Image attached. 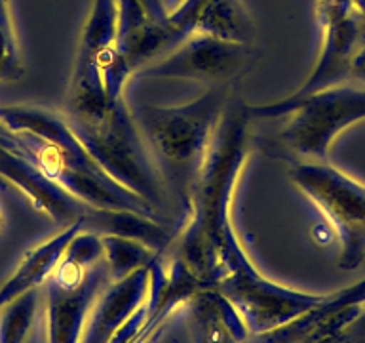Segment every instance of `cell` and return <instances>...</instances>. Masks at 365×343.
I'll use <instances>...</instances> for the list:
<instances>
[{
  "label": "cell",
  "instance_id": "1",
  "mask_svg": "<svg viewBox=\"0 0 365 343\" xmlns=\"http://www.w3.org/2000/svg\"><path fill=\"white\" fill-rule=\"evenodd\" d=\"M253 122L244 101H228L194 187L187 219L168 248L200 288H215L225 277V262L242 248L230 206L250 153ZM165 252V254H168Z\"/></svg>",
  "mask_w": 365,
  "mask_h": 343
},
{
  "label": "cell",
  "instance_id": "2",
  "mask_svg": "<svg viewBox=\"0 0 365 343\" xmlns=\"http://www.w3.org/2000/svg\"><path fill=\"white\" fill-rule=\"evenodd\" d=\"M228 90V86H211L205 94L181 105L164 107L141 103L131 109L168 197H173L179 208L177 229L181 227L190 210L200 172L207 159L217 126L230 101Z\"/></svg>",
  "mask_w": 365,
  "mask_h": 343
},
{
  "label": "cell",
  "instance_id": "3",
  "mask_svg": "<svg viewBox=\"0 0 365 343\" xmlns=\"http://www.w3.org/2000/svg\"><path fill=\"white\" fill-rule=\"evenodd\" d=\"M71 130L110 179L164 216L168 191L124 97L84 109H65Z\"/></svg>",
  "mask_w": 365,
  "mask_h": 343
},
{
  "label": "cell",
  "instance_id": "4",
  "mask_svg": "<svg viewBox=\"0 0 365 343\" xmlns=\"http://www.w3.org/2000/svg\"><path fill=\"white\" fill-rule=\"evenodd\" d=\"M253 120L284 119L272 134V154L287 162L327 160L339 134L365 120V84L339 82L301 97L247 105Z\"/></svg>",
  "mask_w": 365,
  "mask_h": 343
},
{
  "label": "cell",
  "instance_id": "5",
  "mask_svg": "<svg viewBox=\"0 0 365 343\" xmlns=\"http://www.w3.org/2000/svg\"><path fill=\"white\" fill-rule=\"evenodd\" d=\"M291 183L312 202L333 229L341 252L339 267L358 269L365 259V185L327 160L293 162Z\"/></svg>",
  "mask_w": 365,
  "mask_h": 343
},
{
  "label": "cell",
  "instance_id": "6",
  "mask_svg": "<svg viewBox=\"0 0 365 343\" xmlns=\"http://www.w3.org/2000/svg\"><path fill=\"white\" fill-rule=\"evenodd\" d=\"M108 282L103 259L68 244L53 274L42 286L48 343H80L91 307Z\"/></svg>",
  "mask_w": 365,
  "mask_h": 343
},
{
  "label": "cell",
  "instance_id": "7",
  "mask_svg": "<svg viewBox=\"0 0 365 343\" xmlns=\"http://www.w3.org/2000/svg\"><path fill=\"white\" fill-rule=\"evenodd\" d=\"M213 290L222 294L236 307L251 336H259L287 324L307 313L308 309L316 307L327 296L293 290L289 286L279 284L264 277L251 259H245L238 267H234Z\"/></svg>",
  "mask_w": 365,
  "mask_h": 343
},
{
  "label": "cell",
  "instance_id": "8",
  "mask_svg": "<svg viewBox=\"0 0 365 343\" xmlns=\"http://www.w3.org/2000/svg\"><path fill=\"white\" fill-rule=\"evenodd\" d=\"M257 59L255 44L228 42L210 34H192L139 71V76L182 79L228 86L242 79ZM135 74V76H137Z\"/></svg>",
  "mask_w": 365,
  "mask_h": 343
},
{
  "label": "cell",
  "instance_id": "9",
  "mask_svg": "<svg viewBox=\"0 0 365 343\" xmlns=\"http://www.w3.org/2000/svg\"><path fill=\"white\" fill-rule=\"evenodd\" d=\"M319 54L308 79L289 97H301L344 82L348 61L365 40L364 14L358 0H316Z\"/></svg>",
  "mask_w": 365,
  "mask_h": 343
},
{
  "label": "cell",
  "instance_id": "10",
  "mask_svg": "<svg viewBox=\"0 0 365 343\" xmlns=\"http://www.w3.org/2000/svg\"><path fill=\"white\" fill-rule=\"evenodd\" d=\"M0 177L11 183L25 199H29L34 210L61 227H67L74 222L88 223L91 214L97 210L76 200L57 183L48 179L33 160L11 147L2 136H0Z\"/></svg>",
  "mask_w": 365,
  "mask_h": 343
},
{
  "label": "cell",
  "instance_id": "11",
  "mask_svg": "<svg viewBox=\"0 0 365 343\" xmlns=\"http://www.w3.org/2000/svg\"><path fill=\"white\" fill-rule=\"evenodd\" d=\"M168 29L175 46L192 34L242 44H255V25L244 0H181L168 11Z\"/></svg>",
  "mask_w": 365,
  "mask_h": 343
},
{
  "label": "cell",
  "instance_id": "12",
  "mask_svg": "<svg viewBox=\"0 0 365 343\" xmlns=\"http://www.w3.org/2000/svg\"><path fill=\"white\" fill-rule=\"evenodd\" d=\"M153 265L122 280H110L103 288L91 307L80 343H113L118 332L147 307L153 290Z\"/></svg>",
  "mask_w": 365,
  "mask_h": 343
},
{
  "label": "cell",
  "instance_id": "13",
  "mask_svg": "<svg viewBox=\"0 0 365 343\" xmlns=\"http://www.w3.org/2000/svg\"><path fill=\"white\" fill-rule=\"evenodd\" d=\"M196 343H247L250 330L242 314L213 288H202L187 302Z\"/></svg>",
  "mask_w": 365,
  "mask_h": 343
},
{
  "label": "cell",
  "instance_id": "14",
  "mask_svg": "<svg viewBox=\"0 0 365 343\" xmlns=\"http://www.w3.org/2000/svg\"><path fill=\"white\" fill-rule=\"evenodd\" d=\"M84 227V222L71 223L67 227H61V231H57L53 237L25 252L16 271L0 286V307L14 297L21 296L23 292L42 288L63 259L71 240Z\"/></svg>",
  "mask_w": 365,
  "mask_h": 343
},
{
  "label": "cell",
  "instance_id": "15",
  "mask_svg": "<svg viewBox=\"0 0 365 343\" xmlns=\"http://www.w3.org/2000/svg\"><path fill=\"white\" fill-rule=\"evenodd\" d=\"M103 262L108 269L110 280H122L143 267H150L164 254L141 240L122 234H101Z\"/></svg>",
  "mask_w": 365,
  "mask_h": 343
},
{
  "label": "cell",
  "instance_id": "16",
  "mask_svg": "<svg viewBox=\"0 0 365 343\" xmlns=\"http://www.w3.org/2000/svg\"><path fill=\"white\" fill-rule=\"evenodd\" d=\"M40 288L23 292L0 307V343H25L38 311Z\"/></svg>",
  "mask_w": 365,
  "mask_h": 343
},
{
  "label": "cell",
  "instance_id": "17",
  "mask_svg": "<svg viewBox=\"0 0 365 343\" xmlns=\"http://www.w3.org/2000/svg\"><path fill=\"white\" fill-rule=\"evenodd\" d=\"M346 79H352L354 82L365 84V40L358 46V50L354 51L350 61H348Z\"/></svg>",
  "mask_w": 365,
  "mask_h": 343
},
{
  "label": "cell",
  "instance_id": "18",
  "mask_svg": "<svg viewBox=\"0 0 365 343\" xmlns=\"http://www.w3.org/2000/svg\"><path fill=\"white\" fill-rule=\"evenodd\" d=\"M0 31L8 36V39L16 40L14 33V23H11V11H10V0H0Z\"/></svg>",
  "mask_w": 365,
  "mask_h": 343
},
{
  "label": "cell",
  "instance_id": "19",
  "mask_svg": "<svg viewBox=\"0 0 365 343\" xmlns=\"http://www.w3.org/2000/svg\"><path fill=\"white\" fill-rule=\"evenodd\" d=\"M135 2H139L156 21H168V8H165L162 0H135Z\"/></svg>",
  "mask_w": 365,
  "mask_h": 343
},
{
  "label": "cell",
  "instance_id": "20",
  "mask_svg": "<svg viewBox=\"0 0 365 343\" xmlns=\"http://www.w3.org/2000/svg\"><path fill=\"white\" fill-rule=\"evenodd\" d=\"M348 337L352 339V343H364L365 342V313L354 322L346 330Z\"/></svg>",
  "mask_w": 365,
  "mask_h": 343
},
{
  "label": "cell",
  "instance_id": "21",
  "mask_svg": "<svg viewBox=\"0 0 365 343\" xmlns=\"http://www.w3.org/2000/svg\"><path fill=\"white\" fill-rule=\"evenodd\" d=\"M359 4V10H361V14H364V25H365V0H358Z\"/></svg>",
  "mask_w": 365,
  "mask_h": 343
},
{
  "label": "cell",
  "instance_id": "22",
  "mask_svg": "<svg viewBox=\"0 0 365 343\" xmlns=\"http://www.w3.org/2000/svg\"><path fill=\"white\" fill-rule=\"evenodd\" d=\"M4 227V216H2V208H0V231Z\"/></svg>",
  "mask_w": 365,
  "mask_h": 343
}]
</instances>
